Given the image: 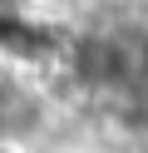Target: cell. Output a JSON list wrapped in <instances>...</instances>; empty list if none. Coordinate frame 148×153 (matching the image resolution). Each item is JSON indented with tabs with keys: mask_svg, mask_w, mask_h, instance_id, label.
Wrapping results in <instances>:
<instances>
[{
	"mask_svg": "<svg viewBox=\"0 0 148 153\" xmlns=\"http://www.w3.org/2000/svg\"><path fill=\"white\" fill-rule=\"evenodd\" d=\"M0 153H30V138H5L0 133Z\"/></svg>",
	"mask_w": 148,
	"mask_h": 153,
	"instance_id": "obj_2",
	"label": "cell"
},
{
	"mask_svg": "<svg viewBox=\"0 0 148 153\" xmlns=\"http://www.w3.org/2000/svg\"><path fill=\"white\" fill-rule=\"evenodd\" d=\"M45 123V94L25 84L20 74H0V133L5 138H30Z\"/></svg>",
	"mask_w": 148,
	"mask_h": 153,
	"instance_id": "obj_1",
	"label": "cell"
}]
</instances>
